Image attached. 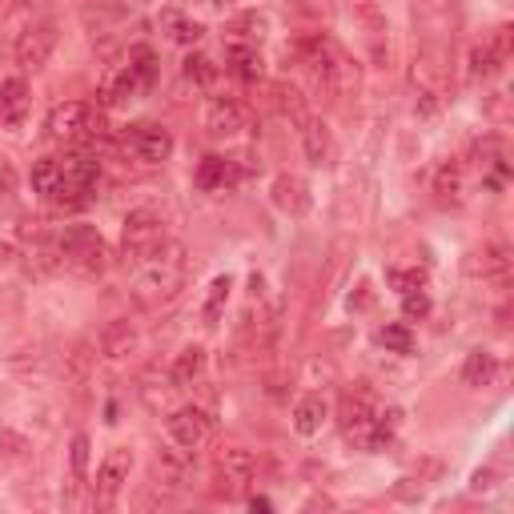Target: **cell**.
<instances>
[{
  "label": "cell",
  "mask_w": 514,
  "mask_h": 514,
  "mask_svg": "<svg viewBox=\"0 0 514 514\" xmlns=\"http://www.w3.org/2000/svg\"><path fill=\"white\" fill-rule=\"evenodd\" d=\"M213 470H217V482L225 494H241L257 474V458L245 446H221L213 458Z\"/></svg>",
  "instance_id": "4fadbf2b"
},
{
  "label": "cell",
  "mask_w": 514,
  "mask_h": 514,
  "mask_svg": "<svg viewBox=\"0 0 514 514\" xmlns=\"http://www.w3.org/2000/svg\"><path fill=\"white\" fill-rule=\"evenodd\" d=\"M434 201L442 209H458L466 201V169L462 161H442L434 173Z\"/></svg>",
  "instance_id": "603a6c76"
},
{
  "label": "cell",
  "mask_w": 514,
  "mask_h": 514,
  "mask_svg": "<svg viewBox=\"0 0 514 514\" xmlns=\"http://www.w3.org/2000/svg\"><path fill=\"white\" fill-rule=\"evenodd\" d=\"M270 201H274L286 217H306L310 205H314V193H310L306 177H298V173H278L274 185H270Z\"/></svg>",
  "instance_id": "e0dca14e"
},
{
  "label": "cell",
  "mask_w": 514,
  "mask_h": 514,
  "mask_svg": "<svg viewBox=\"0 0 514 514\" xmlns=\"http://www.w3.org/2000/svg\"><path fill=\"white\" fill-rule=\"evenodd\" d=\"M25 274L33 278V282H45V278H57V274H65V266H61V249H57V241L53 237H33L29 245H25Z\"/></svg>",
  "instance_id": "ac0fdd59"
},
{
  "label": "cell",
  "mask_w": 514,
  "mask_h": 514,
  "mask_svg": "<svg viewBox=\"0 0 514 514\" xmlns=\"http://www.w3.org/2000/svg\"><path fill=\"white\" fill-rule=\"evenodd\" d=\"M185 482H189V450L169 446L149 462V490L177 494V490H185Z\"/></svg>",
  "instance_id": "9a60e30c"
},
{
  "label": "cell",
  "mask_w": 514,
  "mask_h": 514,
  "mask_svg": "<svg viewBox=\"0 0 514 514\" xmlns=\"http://www.w3.org/2000/svg\"><path fill=\"white\" fill-rule=\"evenodd\" d=\"M53 366H57V354H53L45 342H29V346H21V350L9 358V370H13L17 378H45Z\"/></svg>",
  "instance_id": "4316f807"
},
{
  "label": "cell",
  "mask_w": 514,
  "mask_h": 514,
  "mask_svg": "<svg viewBox=\"0 0 514 514\" xmlns=\"http://www.w3.org/2000/svg\"><path fill=\"white\" fill-rule=\"evenodd\" d=\"M189 278V262H185V245L169 241L153 262H145L133 278V302L137 310H165L169 302H177V294L185 290Z\"/></svg>",
  "instance_id": "6da1fadb"
},
{
  "label": "cell",
  "mask_w": 514,
  "mask_h": 514,
  "mask_svg": "<svg viewBox=\"0 0 514 514\" xmlns=\"http://www.w3.org/2000/svg\"><path fill=\"white\" fill-rule=\"evenodd\" d=\"M486 49H490V57H494V65H498V69L510 61V25H506V21L486 37Z\"/></svg>",
  "instance_id": "b9f144b4"
},
{
  "label": "cell",
  "mask_w": 514,
  "mask_h": 514,
  "mask_svg": "<svg viewBox=\"0 0 514 514\" xmlns=\"http://www.w3.org/2000/svg\"><path fill=\"white\" fill-rule=\"evenodd\" d=\"M57 189H61V157H41V161H33V193L45 197V201H53Z\"/></svg>",
  "instance_id": "e575fe53"
},
{
  "label": "cell",
  "mask_w": 514,
  "mask_h": 514,
  "mask_svg": "<svg viewBox=\"0 0 514 514\" xmlns=\"http://www.w3.org/2000/svg\"><path fill=\"white\" fill-rule=\"evenodd\" d=\"M81 25L89 33V41L101 53H113L121 45V25H125V5H113V0H89L81 9Z\"/></svg>",
  "instance_id": "ba28073f"
},
{
  "label": "cell",
  "mask_w": 514,
  "mask_h": 514,
  "mask_svg": "<svg viewBox=\"0 0 514 514\" xmlns=\"http://www.w3.org/2000/svg\"><path fill=\"white\" fill-rule=\"evenodd\" d=\"M225 65H229V73H233V77H241V81H249V85L266 77V61H262V53L249 49V45H229V49H225Z\"/></svg>",
  "instance_id": "d6a6232c"
},
{
  "label": "cell",
  "mask_w": 514,
  "mask_h": 514,
  "mask_svg": "<svg viewBox=\"0 0 514 514\" xmlns=\"http://www.w3.org/2000/svg\"><path fill=\"white\" fill-rule=\"evenodd\" d=\"M338 426H342V438L346 446L354 450H370L374 454V438H378V410L370 406L366 394H346L342 406H338Z\"/></svg>",
  "instance_id": "8992f818"
},
{
  "label": "cell",
  "mask_w": 514,
  "mask_h": 514,
  "mask_svg": "<svg viewBox=\"0 0 514 514\" xmlns=\"http://www.w3.org/2000/svg\"><path fill=\"white\" fill-rule=\"evenodd\" d=\"M157 25H161V33L173 41V45H197L201 37H205V25L201 21H193L189 13H181V9H161V17H157Z\"/></svg>",
  "instance_id": "f1b7e54d"
},
{
  "label": "cell",
  "mask_w": 514,
  "mask_h": 514,
  "mask_svg": "<svg viewBox=\"0 0 514 514\" xmlns=\"http://www.w3.org/2000/svg\"><path fill=\"white\" fill-rule=\"evenodd\" d=\"M205 366H209V350L193 342V346H185V350L173 358L169 378H173V386H177V390H185V386H197V382H201Z\"/></svg>",
  "instance_id": "83f0119b"
},
{
  "label": "cell",
  "mask_w": 514,
  "mask_h": 514,
  "mask_svg": "<svg viewBox=\"0 0 514 514\" xmlns=\"http://www.w3.org/2000/svg\"><path fill=\"white\" fill-rule=\"evenodd\" d=\"M318 506H322V510H334L338 502H334V498H326V494H314V498L306 502V510H318Z\"/></svg>",
  "instance_id": "f5cc1de1"
},
{
  "label": "cell",
  "mask_w": 514,
  "mask_h": 514,
  "mask_svg": "<svg viewBox=\"0 0 514 514\" xmlns=\"http://www.w3.org/2000/svg\"><path fill=\"white\" fill-rule=\"evenodd\" d=\"M213 5H217V9H225V5H233V0H213Z\"/></svg>",
  "instance_id": "11a10c76"
},
{
  "label": "cell",
  "mask_w": 514,
  "mask_h": 514,
  "mask_svg": "<svg viewBox=\"0 0 514 514\" xmlns=\"http://www.w3.org/2000/svg\"><path fill=\"white\" fill-rule=\"evenodd\" d=\"M506 378V366L498 362V354H490V350H470L466 354V362H462V386H470V390H490V386H498Z\"/></svg>",
  "instance_id": "44dd1931"
},
{
  "label": "cell",
  "mask_w": 514,
  "mask_h": 514,
  "mask_svg": "<svg viewBox=\"0 0 514 514\" xmlns=\"http://www.w3.org/2000/svg\"><path fill=\"white\" fill-rule=\"evenodd\" d=\"M326 418H330V402H326L322 394H302V398L294 402V430H298L302 438H314V434L326 426Z\"/></svg>",
  "instance_id": "f546056e"
},
{
  "label": "cell",
  "mask_w": 514,
  "mask_h": 514,
  "mask_svg": "<svg viewBox=\"0 0 514 514\" xmlns=\"http://www.w3.org/2000/svg\"><path fill=\"white\" fill-rule=\"evenodd\" d=\"M402 314H406V318H426V314H430V298H426L422 290L402 294Z\"/></svg>",
  "instance_id": "7dc6e473"
},
{
  "label": "cell",
  "mask_w": 514,
  "mask_h": 514,
  "mask_svg": "<svg viewBox=\"0 0 514 514\" xmlns=\"http://www.w3.org/2000/svg\"><path fill=\"white\" fill-rule=\"evenodd\" d=\"M21 5V0H0V17H5V13H13Z\"/></svg>",
  "instance_id": "db71d44e"
},
{
  "label": "cell",
  "mask_w": 514,
  "mask_h": 514,
  "mask_svg": "<svg viewBox=\"0 0 514 514\" xmlns=\"http://www.w3.org/2000/svg\"><path fill=\"white\" fill-rule=\"evenodd\" d=\"M45 133H49V141H57V145H93V149H101V141H105V121H101V113L93 109V105H85V101H65V105H57L53 113H49V121H45Z\"/></svg>",
  "instance_id": "5b68a950"
},
{
  "label": "cell",
  "mask_w": 514,
  "mask_h": 514,
  "mask_svg": "<svg viewBox=\"0 0 514 514\" xmlns=\"http://www.w3.org/2000/svg\"><path fill=\"white\" fill-rule=\"evenodd\" d=\"M274 109H278L282 121H290L294 129H302V125L310 121V101H306V93H302L298 85H290V81L274 85Z\"/></svg>",
  "instance_id": "4dcf8cb0"
},
{
  "label": "cell",
  "mask_w": 514,
  "mask_h": 514,
  "mask_svg": "<svg viewBox=\"0 0 514 514\" xmlns=\"http://www.w3.org/2000/svg\"><path fill=\"white\" fill-rule=\"evenodd\" d=\"M125 157L141 161V165H165L173 157V133L161 125H133V133H125Z\"/></svg>",
  "instance_id": "8fae6325"
},
{
  "label": "cell",
  "mask_w": 514,
  "mask_h": 514,
  "mask_svg": "<svg viewBox=\"0 0 514 514\" xmlns=\"http://www.w3.org/2000/svg\"><path fill=\"white\" fill-rule=\"evenodd\" d=\"M57 41H61V33H57V21H37V25H29L25 33H17V45H13V61L21 65V73H41L45 65H49V57L57 53Z\"/></svg>",
  "instance_id": "52a82bcc"
},
{
  "label": "cell",
  "mask_w": 514,
  "mask_h": 514,
  "mask_svg": "<svg viewBox=\"0 0 514 514\" xmlns=\"http://www.w3.org/2000/svg\"><path fill=\"white\" fill-rule=\"evenodd\" d=\"M249 125V113L237 97H213L209 109H205V133L213 141H233L241 137V129Z\"/></svg>",
  "instance_id": "2e32d148"
},
{
  "label": "cell",
  "mask_w": 514,
  "mask_h": 514,
  "mask_svg": "<svg viewBox=\"0 0 514 514\" xmlns=\"http://www.w3.org/2000/svg\"><path fill=\"white\" fill-rule=\"evenodd\" d=\"M237 181H241V169H237L233 161H225V157H201V161H197L193 185H197L201 193H217V189H229V185H237Z\"/></svg>",
  "instance_id": "d4e9b609"
},
{
  "label": "cell",
  "mask_w": 514,
  "mask_h": 514,
  "mask_svg": "<svg viewBox=\"0 0 514 514\" xmlns=\"http://www.w3.org/2000/svg\"><path fill=\"white\" fill-rule=\"evenodd\" d=\"M185 77H189L201 93H213V89H217V81H221V65H217L213 57H205V53H189V61H185Z\"/></svg>",
  "instance_id": "836d02e7"
},
{
  "label": "cell",
  "mask_w": 514,
  "mask_h": 514,
  "mask_svg": "<svg viewBox=\"0 0 514 514\" xmlns=\"http://www.w3.org/2000/svg\"><path fill=\"white\" fill-rule=\"evenodd\" d=\"M141 93H149L145 81L137 77V69H133L129 61H121V65H109V69H105L101 89H97V105H101V109H121V105L137 101Z\"/></svg>",
  "instance_id": "7c38bea8"
},
{
  "label": "cell",
  "mask_w": 514,
  "mask_h": 514,
  "mask_svg": "<svg viewBox=\"0 0 514 514\" xmlns=\"http://www.w3.org/2000/svg\"><path fill=\"white\" fill-rule=\"evenodd\" d=\"M173 390H177V386H173V378H169V370L161 374L157 366H153V370H145V374H141V386H137V394H141V402H145V406H149L153 414H161V410L169 414V398H173Z\"/></svg>",
  "instance_id": "1f68e13d"
},
{
  "label": "cell",
  "mask_w": 514,
  "mask_h": 514,
  "mask_svg": "<svg viewBox=\"0 0 514 514\" xmlns=\"http://www.w3.org/2000/svg\"><path fill=\"white\" fill-rule=\"evenodd\" d=\"M386 282H390L398 294L426 290V274H422V270H398V266H390V270H386Z\"/></svg>",
  "instance_id": "60d3db41"
},
{
  "label": "cell",
  "mask_w": 514,
  "mask_h": 514,
  "mask_svg": "<svg viewBox=\"0 0 514 514\" xmlns=\"http://www.w3.org/2000/svg\"><path fill=\"white\" fill-rule=\"evenodd\" d=\"M125 61L137 69V77L145 81V89H153V85H157V65H161V61H157V53H153L149 45H133Z\"/></svg>",
  "instance_id": "8d00e7d4"
},
{
  "label": "cell",
  "mask_w": 514,
  "mask_h": 514,
  "mask_svg": "<svg viewBox=\"0 0 514 514\" xmlns=\"http://www.w3.org/2000/svg\"><path fill=\"white\" fill-rule=\"evenodd\" d=\"M494 73H498V65H494L486 41H478V45L470 49V69H466V77H470V81H486V77H494Z\"/></svg>",
  "instance_id": "f35d334b"
},
{
  "label": "cell",
  "mask_w": 514,
  "mask_h": 514,
  "mask_svg": "<svg viewBox=\"0 0 514 514\" xmlns=\"http://www.w3.org/2000/svg\"><path fill=\"white\" fill-rule=\"evenodd\" d=\"M165 245H169V225L153 205H137L125 213V225H121V257L125 262L145 266Z\"/></svg>",
  "instance_id": "277c9868"
},
{
  "label": "cell",
  "mask_w": 514,
  "mask_h": 514,
  "mask_svg": "<svg viewBox=\"0 0 514 514\" xmlns=\"http://www.w3.org/2000/svg\"><path fill=\"white\" fill-rule=\"evenodd\" d=\"M229 290H233V278H229V274H221V278L209 282V294H205V322H217V318H221V310H225V302H229Z\"/></svg>",
  "instance_id": "74e56055"
},
{
  "label": "cell",
  "mask_w": 514,
  "mask_h": 514,
  "mask_svg": "<svg viewBox=\"0 0 514 514\" xmlns=\"http://www.w3.org/2000/svg\"><path fill=\"white\" fill-rule=\"evenodd\" d=\"M137 346H141V330H137V322H129V318H117V322H109V326L101 330V354H105L109 362H121V358L137 354Z\"/></svg>",
  "instance_id": "7402d4cb"
},
{
  "label": "cell",
  "mask_w": 514,
  "mask_h": 514,
  "mask_svg": "<svg viewBox=\"0 0 514 514\" xmlns=\"http://www.w3.org/2000/svg\"><path fill=\"white\" fill-rule=\"evenodd\" d=\"M93 342L89 338H69L65 346H61V354H57V374H61V382L65 386H81L85 378H89V370H93Z\"/></svg>",
  "instance_id": "ffe728a7"
},
{
  "label": "cell",
  "mask_w": 514,
  "mask_h": 514,
  "mask_svg": "<svg viewBox=\"0 0 514 514\" xmlns=\"http://www.w3.org/2000/svg\"><path fill=\"white\" fill-rule=\"evenodd\" d=\"M29 458H33V442L13 426H0V462L17 466V462H29Z\"/></svg>",
  "instance_id": "d590c367"
},
{
  "label": "cell",
  "mask_w": 514,
  "mask_h": 514,
  "mask_svg": "<svg viewBox=\"0 0 514 514\" xmlns=\"http://www.w3.org/2000/svg\"><path fill=\"white\" fill-rule=\"evenodd\" d=\"M21 310H25V294L21 290H0V326L17 322Z\"/></svg>",
  "instance_id": "7bdbcfd3"
},
{
  "label": "cell",
  "mask_w": 514,
  "mask_h": 514,
  "mask_svg": "<svg viewBox=\"0 0 514 514\" xmlns=\"http://www.w3.org/2000/svg\"><path fill=\"white\" fill-rule=\"evenodd\" d=\"M346 306H350L354 314H366V310L374 306V282H370V278H362V282L354 286V294L346 298Z\"/></svg>",
  "instance_id": "bcb514c9"
},
{
  "label": "cell",
  "mask_w": 514,
  "mask_h": 514,
  "mask_svg": "<svg viewBox=\"0 0 514 514\" xmlns=\"http://www.w3.org/2000/svg\"><path fill=\"white\" fill-rule=\"evenodd\" d=\"M410 474H414V478H422V482H426V486H430V482H434V478H438V474H442V458H418V462H414V470H410Z\"/></svg>",
  "instance_id": "c3c4849f"
},
{
  "label": "cell",
  "mask_w": 514,
  "mask_h": 514,
  "mask_svg": "<svg viewBox=\"0 0 514 514\" xmlns=\"http://www.w3.org/2000/svg\"><path fill=\"white\" fill-rule=\"evenodd\" d=\"M494 478H498V474H494V466H482V470H474L470 490H478V494H482V490H494Z\"/></svg>",
  "instance_id": "f907efd6"
},
{
  "label": "cell",
  "mask_w": 514,
  "mask_h": 514,
  "mask_svg": "<svg viewBox=\"0 0 514 514\" xmlns=\"http://www.w3.org/2000/svg\"><path fill=\"white\" fill-rule=\"evenodd\" d=\"M5 398H9V390H5V386H0V402H5Z\"/></svg>",
  "instance_id": "9f6ffc18"
},
{
  "label": "cell",
  "mask_w": 514,
  "mask_h": 514,
  "mask_svg": "<svg viewBox=\"0 0 514 514\" xmlns=\"http://www.w3.org/2000/svg\"><path fill=\"white\" fill-rule=\"evenodd\" d=\"M266 33H270V17L257 13V9H245V13H237V17L225 25V41H229V45H249V49L262 45Z\"/></svg>",
  "instance_id": "484cf974"
},
{
  "label": "cell",
  "mask_w": 514,
  "mask_h": 514,
  "mask_svg": "<svg viewBox=\"0 0 514 514\" xmlns=\"http://www.w3.org/2000/svg\"><path fill=\"white\" fill-rule=\"evenodd\" d=\"M69 458H73V478H85V474H89V438H85V434H73Z\"/></svg>",
  "instance_id": "ee69618b"
},
{
  "label": "cell",
  "mask_w": 514,
  "mask_h": 514,
  "mask_svg": "<svg viewBox=\"0 0 514 514\" xmlns=\"http://www.w3.org/2000/svg\"><path fill=\"white\" fill-rule=\"evenodd\" d=\"M302 149H306V161L318 165V169L334 161L338 145H334V133H330V125H326L322 117H310V121L302 125Z\"/></svg>",
  "instance_id": "cb8c5ba5"
},
{
  "label": "cell",
  "mask_w": 514,
  "mask_h": 514,
  "mask_svg": "<svg viewBox=\"0 0 514 514\" xmlns=\"http://www.w3.org/2000/svg\"><path fill=\"white\" fill-rule=\"evenodd\" d=\"M410 89H414V109L418 117H434L446 105L450 93V53L438 41H422L414 61H410Z\"/></svg>",
  "instance_id": "7a4b0ae2"
},
{
  "label": "cell",
  "mask_w": 514,
  "mask_h": 514,
  "mask_svg": "<svg viewBox=\"0 0 514 514\" xmlns=\"http://www.w3.org/2000/svg\"><path fill=\"white\" fill-rule=\"evenodd\" d=\"M462 274L470 282H506V274H510V245L506 241H482V245L466 249Z\"/></svg>",
  "instance_id": "30bf717a"
},
{
  "label": "cell",
  "mask_w": 514,
  "mask_h": 514,
  "mask_svg": "<svg viewBox=\"0 0 514 514\" xmlns=\"http://www.w3.org/2000/svg\"><path fill=\"white\" fill-rule=\"evenodd\" d=\"M53 241H57V249H61V266H65V274L85 278V282H97V278L109 274V266H113V249H109V241H105L93 225H65Z\"/></svg>",
  "instance_id": "3957f363"
},
{
  "label": "cell",
  "mask_w": 514,
  "mask_h": 514,
  "mask_svg": "<svg viewBox=\"0 0 514 514\" xmlns=\"http://www.w3.org/2000/svg\"><path fill=\"white\" fill-rule=\"evenodd\" d=\"M165 434H169L173 446L197 454V450L209 442V434H213V418H209L201 406H173V410L165 414Z\"/></svg>",
  "instance_id": "9c48e42d"
},
{
  "label": "cell",
  "mask_w": 514,
  "mask_h": 514,
  "mask_svg": "<svg viewBox=\"0 0 514 514\" xmlns=\"http://www.w3.org/2000/svg\"><path fill=\"white\" fill-rule=\"evenodd\" d=\"M29 109H33V93H29V81L25 77L0 81V125H5V129H21L29 121Z\"/></svg>",
  "instance_id": "d6986e66"
},
{
  "label": "cell",
  "mask_w": 514,
  "mask_h": 514,
  "mask_svg": "<svg viewBox=\"0 0 514 514\" xmlns=\"http://www.w3.org/2000/svg\"><path fill=\"white\" fill-rule=\"evenodd\" d=\"M133 474V450L129 446H113L97 470V486H93V506H109L117 498V490L129 482Z\"/></svg>",
  "instance_id": "5bb4252c"
},
{
  "label": "cell",
  "mask_w": 514,
  "mask_h": 514,
  "mask_svg": "<svg viewBox=\"0 0 514 514\" xmlns=\"http://www.w3.org/2000/svg\"><path fill=\"white\" fill-rule=\"evenodd\" d=\"M378 342H382L390 354H410V350H414V334H410L406 326H398V322H394V326H382V330H378Z\"/></svg>",
  "instance_id": "ab89813d"
},
{
  "label": "cell",
  "mask_w": 514,
  "mask_h": 514,
  "mask_svg": "<svg viewBox=\"0 0 514 514\" xmlns=\"http://www.w3.org/2000/svg\"><path fill=\"white\" fill-rule=\"evenodd\" d=\"M422 494H426V482L414 478V474H402V478L394 482V498H398V502H418Z\"/></svg>",
  "instance_id": "f6af8a7d"
},
{
  "label": "cell",
  "mask_w": 514,
  "mask_h": 514,
  "mask_svg": "<svg viewBox=\"0 0 514 514\" xmlns=\"http://www.w3.org/2000/svg\"><path fill=\"white\" fill-rule=\"evenodd\" d=\"M13 185H17V169H13V161L0 157V201L13 197Z\"/></svg>",
  "instance_id": "681fc988"
},
{
  "label": "cell",
  "mask_w": 514,
  "mask_h": 514,
  "mask_svg": "<svg viewBox=\"0 0 514 514\" xmlns=\"http://www.w3.org/2000/svg\"><path fill=\"white\" fill-rule=\"evenodd\" d=\"M486 117H490V121H506V97H502V93H490V101H486Z\"/></svg>",
  "instance_id": "816d5d0a"
}]
</instances>
